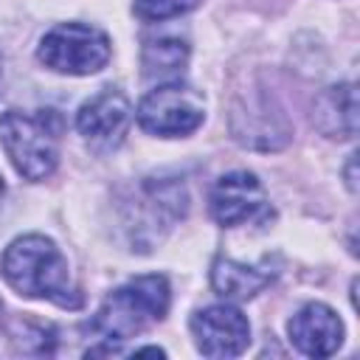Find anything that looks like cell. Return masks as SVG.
Masks as SVG:
<instances>
[{
	"label": "cell",
	"mask_w": 360,
	"mask_h": 360,
	"mask_svg": "<svg viewBox=\"0 0 360 360\" xmlns=\"http://www.w3.org/2000/svg\"><path fill=\"white\" fill-rule=\"evenodd\" d=\"M129 124L132 104L115 87H104L101 93L87 98L76 112V129L93 152H112L124 141Z\"/></svg>",
	"instance_id": "obj_7"
},
{
	"label": "cell",
	"mask_w": 360,
	"mask_h": 360,
	"mask_svg": "<svg viewBox=\"0 0 360 360\" xmlns=\"http://www.w3.org/2000/svg\"><path fill=\"white\" fill-rule=\"evenodd\" d=\"M188 62V45L174 37L163 39H149L141 53L143 76L158 79V82H180V73Z\"/></svg>",
	"instance_id": "obj_12"
},
{
	"label": "cell",
	"mask_w": 360,
	"mask_h": 360,
	"mask_svg": "<svg viewBox=\"0 0 360 360\" xmlns=\"http://www.w3.org/2000/svg\"><path fill=\"white\" fill-rule=\"evenodd\" d=\"M208 205H211V217L222 228H236V225L262 222V219L273 217L264 186L250 172L222 174L211 188Z\"/></svg>",
	"instance_id": "obj_6"
},
{
	"label": "cell",
	"mask_w": 360,
	"mask_h": 360,
	"mask_svg": "<svg viewBox=\"0 0 360 360\" xmlns=\"http://www.w3.org/2000/svg\"><path fill=\"white\" fill-rule=\"evenodd\" d=\"M37 56L56 73L90 76L110 62V37L93 25L62 22L42 37Z\"/></svg>",
	"instance_id": "obj_4"
},
{
	"label": "cell",
	"mask_w": 360,
	"mask_h": 360,
	"mask_svg": "<svg viewBox=\"0 0 360 360\" xmlns=\"http://www.w3.org/2000/svg\"><path fill=\"white\" fill-rule=\"evenodd\" d=\"M169 298L172 292H169L166 276L149 273V276L129 278L124 287L112 290L101 301L90 326L104 340L135 338L141 329H146L152 321H160L169 312Z\"/></svg>",
	"instance_id": "obj_2"
},
{
	"label": "cell",
	"mask_w": 360,
	"mask_h": 360,
	"mask_svg": "<svg viewBox=\"0 0 360 360\" xmlns=\"http://www.w3.org/2000/svg\"><path fill=\"white\" fill-rule=\"evenodd\" d=\"M197 6V0H135V14L146 22H160V20H172L180 17L186 11H191Z\"/></svg>",
	"instance_id": "obj_13"
},
{
	"label": "cell",
	"mask_w": 360,
	"mask_h": 360,
	"mask_svg": "<svg viewBox=\"0 0 360 360\" xmlns=\"http://www.w3.org/2000/svg\"><path fill=\"white\" fill-rule=\"evenodd\" d=\"M141 129L160 138H183L191 135L205 118V98L180 82H163L149 90L138 104Z\"/></svg>",
	"instance_id": "obj_5"
},
{
	"label": "cell",
	"mask_w": 360,
	"mask_h": 360,
	"mask_svg": "<svg viewBox=\"0 0 360 360\" xmlns=\"http://www.w3.org/2000/svg\"><path fill=\"white\" fill-rule=\"evenodd\" d=\"M59 118L53 110L22 112L8 110L0 115V143L11 166L25 180H45L59 160Z\"/></svg>",
	"instance_id": "obj_3"
},
{
	"label": "cell",
	"mask_w": 360,
	"mask_h": 360,
	"mask_svg": "<svg viewBox=\"0 0 360 360\" xmlns=\"http://www.w3.org/2000/svg\"><path fill=\"white\" fill-rule=\"evenodd\" d=\"M0 194H3V177H0Z\"/></svg>",
	"instance_id": "obj_15"
},
{
	"label": "cell",
	"mask_w": 360,
	"mask_h": 360,
	"mask_svg": "<svg viewBox=\"0 0 360 360\" xmlns=\"http://www.w3.org/2000/svg\"><path fill=\"white\" fill-rule=\"evenodd\" d=\"M0 309H3V304H0Z\"/></svg>",
	"instance_id": "obj_16"
},
{
	"label": "cell",
	"mask_w": 360,
	"mask_h": 360,
	"mask_svg": "<svg viewBox=\"0 0 360 360\" xmlns=\"http://www.w3.org/2000/svg\"><path fill=\"white\" fill-rule=\"evenodd\" d=\"M273 270L264 267H250V264H239L228 256L214 259L211 264V287L217 290V295H222L225 301H248L256 292H262L270 281H273Z\"/></svg>",
	"instance_id": "obj_11"
},
{
	"label": "cell",
	"mask_w": 360,
	"mask_h": 360,
	"mask_svg": "<svg viewBox=\"0 0 360 360\" xmlns=\"http://www.w3.org/2000/svg\"><path fill=\"white\" fill-rule=\"evenodd\" d=\"M191 335L205 357H236L250 343V323L236 307L214 304L191 315Z\"/></svg>",
	"instance_id": "obj_8"
},
{
	"label": "cell",
	"mask_w": 360,
	"mask_h": 360,
	"mask_svg": "<svg viewBox=\"0 0 360 360\" xmlns=\"http://www.w3.org/2000/svg\"><path fill=\"white\" fill-rule=\"evenodd\" d=\"M135 354H163V349H155V346H146V349H135Z\"/></svg>",
	"instance_id": "obj_14"
},
{
	"label": "cell",
	"mask_w": 360,
	"mask_h": 360,
	"mask_svg": "<svg viewBox=\"0 0 360 360\" xmlns=\"http://www.w3.org/2000/svg\"><path fill=\"white\" fill-rule=\"evenodd\" d=\"M315 124L329 138H354L357 132V93L354 84L326 87L315 101Z\"/></svg>",
	"instance_id": "obj_10"
},
{
	"label": "cell",
	"mask_w": 360,
	"mask_h": 360,
	"mask_svg": "<svg viewBox=\"0 0 360 360\" xmlns=\"http://www.w3.org/2000/svg\"><path fill=\"white\" fill-rule=\"evenodd\" d=\"M292 346L307 357H329L343 343V323L332 307L312 301L301 307L287 323Z\"/></svg>",
	"instance_id": "obj_9"
},
{
	"label": "cell",
	"mask_w": 360,
	"mask_h": 360,
	"mask_svg": "<svg viewBox=\"0 0 360 360\" xmlns=\"http://www.w3.org/2000/svg\"><path fill=\"white\" fill-rule=\"evenodd\" d=\"M0 273L25 298H45L65 309L82 307V292L70 281L62 250L42 233L17 236L3 250Z\"/></svg>",
	"instance_id": "obj_1"
}]
</instances>
